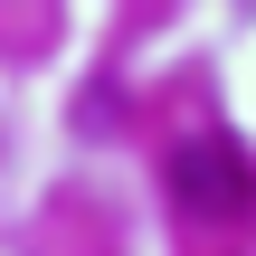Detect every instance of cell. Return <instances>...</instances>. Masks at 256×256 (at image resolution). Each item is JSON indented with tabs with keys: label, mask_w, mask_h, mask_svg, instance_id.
I'll return each instance as SVG.
<instances>
[{
	"label": "cell",
	"mask_w": 256,
	"mask_h": 256,
	"mask_svg": "<svg viewBox=\"0 0 256 256\" xmlns=\"http://www.w3.org/2000/svg\"><path fill=\"white\" fill-rule=\"evenodd\" d=\"M171 200H180L190 218H247V209H256V171H247L238 142L200 133V142L171 152Z\"/></svg>",
	"instance_id": "1"
}]
</instances>
